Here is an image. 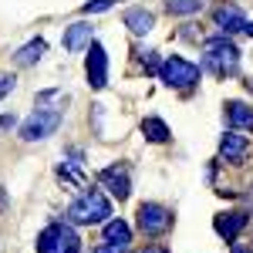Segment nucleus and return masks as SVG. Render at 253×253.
Wrapping results in <instances>:
<instances>
[{"mask_svg": "<svg viewBox=\"0 0 253 253\" xmlns=\"http://www.w3.org/2000/svg\"><path fill=\"white\" fill-rule=\"evenodd\" d=\"M203 68L216 78H230L240 71V47L226 38H210L203 44Z\"/></svg>", "mask_w": 253, "mask_h": 253, "instance_id": "nucleus-1", "label": "nucleus"}, {"mask_svg": "<svg viewBox=\"0 0 253 253\" xmlns=\"http://www.w3.org/2000/svg\"><path fill=\"white\" fill-rule=\"evenodd\" d=\"M112 216V203L105 199L101 189H84V193L68 206V223H108Z\"/></svg>", "mask_w": 253, "mask_h": 253, "instance_id": "nucleus-2", "label": "nucleus"}, {"mask_svg": "<svg viewBox=\"0 0 253 253\" xmlns=\"http://www.w3.org/2000/svg\"><path fill=\"white\" fill-rule=\"evenodd\" d=\"M38 253H81V240L78 233L71 230V223H47L44 230L38 233V243H34Z\"/></svg>", "mask_w": 253, "mask_h": 253, "instance_id": "nucleus-3", "label": "nucleus"}, {"mask_svg": "<svg viewBox=\"0 0 253 253\" xmlns=\"http://www.w3.org/2000/svg\"><path fill=\"white\" fill-rule=\"evenodd\" d=\"M61 118H64L61 108H44V105H38V108L31 112V118L20 125V138H24V142H41V138L54 135Z\"/></svg>", "mask_w": 253, "mask_h": 253, "instance_id": "nucleus-4", "label": "nucleus"}, {"mask_svg": "<svg viewBox=\"0 0 253 253\" xmlns=\"http://www.w3.org/2000/svg\"><path fill=\"white\" fill-rule=\"evenodd\" d=\"M159 78L166 81L169 88H193L196 81H199V64L186 58H166L162 61V68H159Z\"/></svg>", "mask_w": 253, "mask_h": 253, "instance_id": "nucleus-5", "label": "nucleus"}, {"mask_svg": "<svg viewBox=\"0 0 253 253\" xmlns=\"http://www.w3.org/2000/svg\"><path fill=\"white\" fill-rule=\"evenodd\" d=\"M172 226V213L162 203H142L138 206V230L145 236H162Z\"/></svg>", "mask_w": 253, "mask_h": 253, "instance_id": "nucleus-6", "label": "nucleus"}, {"mask_svg": "<svg viewBox=\"0 0 253 253\" xmlns=\"http://www.w3.org/2000/svg\"><path fill=\"white\" fill-rule=\"evenodd\" d=\"M132 243V226L125 219H108L105 223V236L95 247V253H125Z\"/></svg>", "mask_w": 253, "mask_h": 253, "instance_id": "nucleus-7", "label": "nucleus"}, {"mask_svg": "<svg viewBox=\"0 0 253 253\" xmlns=\"http://www.w3.org/2000/svg\"><path fill=\"white\" fill-rule=\"evenodd\" d=\"M216 17V27L230 38V34H247V38H253V20L240 10V7H219L213 14Z\"/></svg>", "mask_w": 253, "mask_h": 253, "instance_id": "nucleus-8", "label": "nucleus"}, {"mask_svg": "<svg viewBox=\"0 0 253 253\" xmlns=\"http://www.w3.org/2000/svg\"><path fill=\"white\" fill-rule=\"evenodd\" d=\"M98 182L115 196L118 203L132 196V179H128V169H125V166H108V169H101V172H98Z\"/></svg>", "mask_w": 253, "mask_h": 253, "instance_id": "nucleus-9", "label": "nucleus"}, {"mask_svg": "<svg viewBox=\"0 0 253 253\" xmlns=\"http://www.w3.org/2000/svg\"><path fill=\"white\" fill-rule=\"evenodd\" d=\"M84 71H88V84L95 91H101L108 84V54H105V47L98 41H91V47H88V68Z\"/></svg>", "mask_w": 253, "mask_h": 253, "instance_id": "nucleus-10", "label": "nucleus"}, {"mask_svg": "<svg viewBox=\"0 0 253 253\" xmlns=\"http://www.w3.org/2000/svg\"><path fill=\"white\" fill-rule=\"evenodd\" d=\"M247 152H250V138L240 135L236 128L219 138V156L226 159V162H243V159H247Z\"/></svg>", "mask_w": 253, "mask_h": 253, "instance_id": "nucleus-11", "label": "nucleus"}, {"mask_svg": "<svg viewBox=\"0 0 253 253\" xmlns=\"http://www.w3.org/2000/svg\"><path fill=\"white\" fill-rule=\"evenodd\" d=\"M213 226H216V233L223 236L226 243H233L236 236H240V230L247 226V213H219L213 219Z\"/></svg>", "mask_w": 253, "mask_h": 253, "instance_id": "nucleus-12", "label": "nucleus"}, {"mask_svg": "<svg viewBox=\"0 0 253 253\" xmlns=\"http://www.w3.org/2000/svg\"><path fill=\"white\" fill-rule=\"evenodd\" d=\"M125 27L142 38V34H149V31L156 27V17H152V10H145V7H132V10H125Z\"/></svg>", "mask_w": 253, "mask_h": 253, "instance_id": "nucleus-13", "label": "nucleus"}, {"mask_svg": "<svg viewBox=\"0 0 253 253\" xmlns=\"http://www.w3.org/2000/svg\"><path fill=\"white\" fill-rule=\"evenodd\" d=\"M64 51H81V47H91V24H71L68 31H64Z\"/></svg>", "mask_w": 253, "mask_h": 253, "instance_id": "nucleus-14", "label": "nucleus"}, {"mask_svg": "<svg viewBox=\"0 0 253 253\" xmlns=\"http://www.w3.org/2000/svg\"><path fill=\"white\" fill-rule=\"evenodd\" d=\"M226 122L233 128H253V108H247L243 101H226Z\"/></svg>", "mask_w": 253, "mask_h": 253, "instance_id": "nucleus-15", "label": "nucleus"}, {"mask_svg": "<svg viewBox=\"0 0 253 253\" xmlns=\"http://www.w3.org/2000/svg\"><path fill=\"white\" fill-rule=\"evenodd\" d=\"M44 51H47V44L38 38V41H31V44H24V47L17 51V58H14V61H17L20 68H31V64H38V61L44 58Z\"/></svg>", "mask_w": 253, "mask_h": 253, "instance_id": "nucleus-16", "label": "nucleus"}, {"mask_svg": "<svg viewBox=\"0 0 253 253\" xmlns=\"http://www.w3.org/2000/svg\"><path fill=\"white\" fill-rule=\"evenodd\" d=\"M142 135L149 138V142H166L169 138V125L162 118H145L142 122Z\"/></svg>", "mask_w": 253, "mask_h": 253, "instance_id": "nucleus-17", "label": "nucleus"}, {"mask_svg": "<svg viewBox=\"0 0 253 253\" xmlns=\"http://www.w3.org/2000/svg\"><path fill=\"white\" fill-rule=\"evenodd\" d=\"M58 179L64 186H75V189H84V172L75 169V162H61L58 166Z\"/></svg>", "mask_w": 253, "mask_h": 253, "instance_id": "nucleus-18", "label": "nucleus"}, {"mask_svg": "<svg viewBox=\"0 0 253 253\" xmlns=\"http://www.w3.org/2000/svg\"><path fill=\"white\" fill-rule=\"evenodd\" d=\"M199 7H203V0H166V10H169V14H179V17L196 14Z\"/></svg>", "mask_w": 253, "mask_h": 253, "instance_id": "nucleus-19", "label": "nucleus"}, {"mask_svg": "<svg viewBox=\"0 0 253 253\" xmlns=\"http://www.w3.org/2000/svg\"><path fill=\"white\" fill-rule=\"evenodd\" d=\"M112 7H115V0H88L81 7V14H101V10H112Z\"/></svg>", "mask_w": 253, "mask_h": 253, "instance_id": "nucleus-20", "label": "nucleus"}, {"mask_svg": "<svg viewBox=\"0 0 253 253\" xmlns=\"http://www.w3.org/2000/svg\"><path fill=\"white\" fill-rule=\"evenodd\" d=\"M14 84H17V78H14V75L0 71V98H7V95H10V91H14Z\"/></svg>", "mask_w": 253, "mask_h": 253, "instance_id": "nucleus-21", "label": "nucleus"}, {"mask_svg": "<svg viewBox=\"0 0 253 253\" xmlns=\"http://www.w3.org/2000/svg\"><path fill=\"white\" fill-rule=\"evenodd\" d=\"M0 128H14V115H0Z\"/></svg>", "mask_w": 253, "mask_h": 253, "instance_id": "nucleus-22", "label": "nucleus"}, {"mask_svg": "<svg viewBox=\"0 0 253 253\" xmlns=\"http://www.w3.org/2000/svg\"><path fill=\"white\" fill-rule=\"evenodd\" d=\"M138 253H169V250H162V247H145V250H138Z\"/></svg>", "mask_w": 253, "mask_h": 253, "instance_id": "nucleus-23", "label": "nucleus"}, {"mask_svg": "<svg viewBox=\"0 0 253 253\" xmlns=\"http://www.w3.org/2000/svg\"><path fill=\"white\" fill-rule=\"evenodd\" d=\"M233 253H253V250H247V247H233Z\"/></svg>", "mask_w": 253, "mask_h": 253, "instance_id": "nucleus-24", "label": "nucleus"}, {"mask_svg": "<svg viewBox=\"0 0 253 253\" xmlns=\"http://www.w3.org/2000/svg\"><path fill=\"white\" fill-rule=\"evenodd\" d=\"M0 210H3V189H0Z\"/></svg>", "mask_w": 253, "mask_h": 253, "instance_id": "nucleus-25", "label": "nucleus"}]
</instances>
